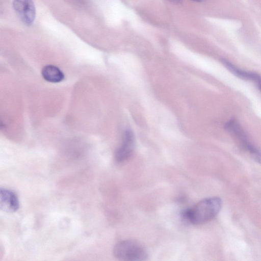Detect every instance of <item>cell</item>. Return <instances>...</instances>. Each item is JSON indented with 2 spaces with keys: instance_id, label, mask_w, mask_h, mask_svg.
<instances>
[{
  "instance_id": "cell-1",
  "label": "cell",
  "mask_w": 261,
  "mask_h": 261,
  "mask_svg": "<svg viewBox=\"0 0 261 261\" xmlns=\"http://www.w3.org/2000/svg\"><path fill=\"white\" fill-rule=\"evenodd\" d=\"M221 198L217 197L201 200L191 208L182 213L183 219L193 224H201L213 219L222 206Z\"/></svg>"
},
{
  "instance_id": "cell-2",
  "label": "cell",
  "mask_w": 261,
  "mask_h": 261,
  "mask_svg": "<svg viewBox=\"0 0 261 261\" xmlns=\"http://www.w3.org/2000/svg\"><path fill=\"white\" fill-rule=\"evenodd\" d=\"M114 256L120 260L141 261L147 259L145 248L133 240H123L117 243L113 249Z\"/></svg>"
},
{
  "instance_id": "cell-3",
  "label": "cell",
  "mask_w": 261,
  "mask_h": 261,
  "mask_svg": "<svg viewBox=\"0 0 261 261\" xmlns=\"http://www.w3.org/2000/svg\"><path fill=\"white\" fill-rule=\"evenodd\" d=\"M224 128L237 139L244 149L250 154L255 162L261 164V150L250 141L238 121L234 118L229 120L225 123Z\"/></svg>"
},
{
  "instance_id": "cell-4",
  "label": "cell",
  "mask_w": 261,
  "mask_h": 261,
  "mask_svg": "<svg viewBox=\"0 0 261 261\" xmlns=\"http://www.w3.org/2000/svg\"><path fill=\"white\" fill-rule=\"evenodd\" d=\"M13 6L24 23L31 25L33 22L36 10L33 0H13Z\"/></svg>"
},
{
  "instance_id": "cell-5",
  "label": "cell",
  "mask_w": 261,
  "mask_h": 261,
  "mask_svg": "<svg viewBox=\"0 0 261 261\" xmlns=\"http://www.w3.org/2000/svg\"><path fill=\"white\" fill-rule=\"evenodd\" d=\"M224 66L239 78L253 82L261 92V76L257 73L242 70L225 59L221 60Z\"/></svg>"
},
{
  "instance_id": "cell-6",
  "label": "cell",
  "mask_w": 261,
  "mask_h": 261,
  "mask_svg": "<svg viewBox=\"0 0 261 261\" xmlns=\"http://www.w3.org/2000/svg\"><path fill=\"white\" fill-rule=\"evenodd\" d=\"M134 146V134L130 130L127 129L124 133L121 145L116 152V160L121 162L129 158L132 153Z\"/></svg>"
},
{
  "instance_id": "cell-7",
  "label": "cell",
  "mask_w": 261,
  "mask_h": 261,
  "mask_svg": "<svg viewBox=\"0 0 261 261\" xmlns=\"http://www.w3.org/2000/svg\"><path fill=\"white\" fill-rule=\"evenodd\" d=\"M19 207V201L16 194L9 190H0V208L6 212H14Z\"/></svg>"
},
{
  "instance_id": "cell-8",
  "label": "cell",
  "mask_w": 261,
  "mask_h": 261,
  "mask_svg": "<svg viewBox=\"0 0 261 261\" xmlns=\"http://www.w3.org/2000/svg\"><path fill=\"white\" fill-rule=\"evenodd\" d=\"M43 78L46 81L57 83L64 79V74L58 67L53 65H47L43 67L41 70Z\"/></svg>"
},
{
  "instance_id": "cell-9",
  "label": "cell",
  "mask_w": 261,
  "mask_h": 261,
  "mask_svg": "<svg viewBox=\"0 0 261 261\" xmlns=\"http://www.w3.org/2000/svg\"><path fill=\"white\" fill-rule=\"evenodd\" d=\"M70 4L79 7H82L85 6L89 0H66Z\"/></svg>"
},
{
  "instance_id": "cell-10",
  "label": "cell",
  "mask_w": 261,
  "mask_h": 261,
  "mask_svg": "<svg viewBox=\"0 0 261 261\" xmlns=\"http://www.w3.org/2000/svg\"><path fill=\"white\" fill-rule=\"evenodd\" d=\"M172 3H174L175 4H178L180 3L181 0H169Z\"/></svg>"
},
{
  "instance_id": "cell-11",
  "label": "cell",
  "mask_w": 261,
  "mask_h": 261,
  "mask_svg": "<svg viewBox=\"0 0 261 261\" xmlns=\"http://www.w3.org/2000/svg\"><path fill=\"white\" fill-rule=\"evenodd\" d=\"M193 1H195V2H201L203 0H192Z\"/></svg>"
}]
</instances>
